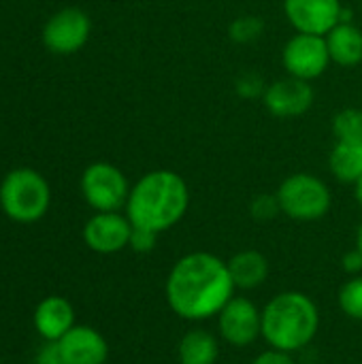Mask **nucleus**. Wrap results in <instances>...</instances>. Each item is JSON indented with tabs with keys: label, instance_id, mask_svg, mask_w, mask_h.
I'll return each instance as SVG.
<instances>
[{
	"label": "nucleus",
	"instance_id": "obj_1",
	"mask_svg": "<svg viewBox=\"0 0 362 364\" xmlns=\"http://www.w3.org/2000/svg\"><path fill=\"white\" fill-rule=\"evenodd\" d=\"M235 290L228 262L207 252H192L173 264L164 296L179 318L203 322L218 318L224 305L235 296Z\"/></svg>",
	"mask_w": 362,
	"mask_h": 364
},
{
	"label": "nucleus",
	"instance_id": "obj_2",
	"mask_svg": "<svg viewBox=\"0 0 362 364\" xmlns=\"http://www.w3.org/2000/svg\"><path fill=\"white\" fill-rule=\"evenodd\" d=\"M190 207V188L173 171L160 168L143 175L128 194L126 215L132 226L164 232L186 215Z\"/></svg>",
	"mask_w": 362,
	"mask_h": 364
},
{
	"label": "nucleus",
	"instance_id": "obj_3",
	"mask_svg": "<svg viewBox=\"0 0 362 364\" xmlns=\"http://www.w3.org/2000/svg\"><path fill=\"white\" fill-rule=\"evenodd\" d=\"M320 328L316 303L297 290L273 296L262 309V339L282 352L305 350Z\"/></svg>",
	"mask_w": 362,
	"mask_h": 364
},
{
	"label": "nucleus",
	"instance_id": "obj_4",
	"mask_svg": "<svg viewBox=\"0 0 362 364\" xmlns=\"http://www.w3.org/2000/svg\"><path fill=\"white\" fill-rule=\"evenodd\" d=\"M51 203L45 177L32 168H15L0 183V207L6 218L19 224L38 222Z\"/></svg>",
	"mask_w": 362,
	"mask_h": 364
},
{
	"label": "nucleus",
	"instance_id": "obj_5",
	"mask_svg": "<svg viewBox=\"0 0 362 364\" xmlns=\"http://www.w3.org/2000/svg\"><path fill=\"white\" fill-rule=\"evenodd\" d=\"M277 200L284 215L297 222H316L331 209V190L316 175L294 173L277 188Z\"/></svg>",
	"mask_w": 362,
	"mask_h": 364
},
{
	"label": "nucleus",
	"instance_id": "obj_6",
	"mask_svg": "<svg viewBox=\"0 0 362 364\" xmlns=\"http://www.w3.org/2000/svg\"><path fill=\"white\" fill-rule=\"evenodd\" d=\"M81 192L94 211H119L128 203L130 188L117 166L94 162L81 175Z\"/></svg>",
	"mask_w": 362,
	"mask_h": 364
},
{
	"label": "nucleus",
	"instance_id": "obj_7",
	"mask_svg": "<svg viewBox=\"0 0 362 364\" xmlns=\"http://www.w3.org/2000/svg\"><path fill=\"white\" fill-rule=\"evenodd\" d=\"M220 337L233 348H247L262 337V309L250 299L233 296L218 314Z\"/></svg>",
	"mask_w": 362,
	"mask_h": 364
},
{
	"label": "nucleus",
	"instance_id": "obj_8",
	"mask_svg": "<svg viewBox=\"0 0 362 364\" xmlns=\"http://www.w3.org/2000/svg\"><path fill=\"white\" fill-rule=\"evenodd\" d=\"M282 60L290 77H297L303 81H312L320 77L331 64L326 36L303 34V32L294 34L284 47Z\"/></svg>",
	"mask_w": 362,
	"mask_h": 364
},
{
	"label": "nucleus",
	"instance_id": "obj_9",
	"mask_svg": "<svg viewBox=\"0 0 362 364\" xmlns=\"http://www.w3.org/2000/svg\"><path fill=\"white\" fill-rule=\"evenodd\" d=\"M92 21L81 9H62L49 17L43 28V43L51 53L70 55L90 38Z\"/></svg>",
	"mask_w": 362,
	"mask_h": 364
},
{
	"label": "nucleus",
	"instance_id": "obj_10",
	"mask_svg": "<svg viewBox=\"0 0 362 364\" xmlns=\"http://www.w3.org/2000/svg\"><path fill=\"white\" fill-rule=\"evenodd\" d=\"M132 222L117 211H98L83 228L85 245L96 254H117L130 245Z\"/></svg>",
	"mask_w": 362,
	"mask_h": 364
},
{
	"label": "nucleus",
	"instance_id": "obj_11",
	"mask_svg": "<svg viewBox=\"0 0 362 364\" xmlns=\"http://www.w3.org/2000/svg\"><path fill=\"white\" fill-rule=\"evenodd\" d=\"M288 21L303 34L326 36L344 17L339 0H284Z\"/></svg>",
	"mask_w": 362,
	"mask_h": 364
},
{
	"label": "nucleus",
	"instance_id": "obj_12",
	"mask_svg": "<svg viewBox=\"0 0 362 364\" xmlns=\"http://www.w3.org/2000/svg\"><path fill=\"white\" fill-rule=\"evenodd\" d=\"M262 96H265V107L277 119L299 117L307 113L314 105V90L309 81L297 77H286L271 83Z\"/></svg>",
	"mask_w": 362,
	"mask_h": 364
},
{
	"label": "nucleus",
	"instance_id": "obj_13",
	"mask_svg": "<svg viewBox=\"0 0 362 364\" xmlns=\"http://www.w3.org/2000/svg\"><path fill=\"white\" fill-rule=\"evenodd\" d=\"M66 364H105L109 358L107 339L92 326H73L55 341Z\"/></svg>",
	"mask_w": 362,
	"mask_h": 364
},
{
	"label": "nucleus",
	"instance_id": "obj_14",
	"mask_svg": "<svg viewBox=\"0 0 362 364\" xmlns=\"http://www.w3.org/2000/svg\"><path fill=\"white\" fill-rule=\"evenodd\" d=\"M75 326V309L64 296H47L34 309V328L43 341H60Z\"/></svg>",
	"mask_w": 362,
	"mask_h": 364
},
{
	"label": "nucleus",
	"instance_id": "obj_15",
	"mask_svg": "<svg viewBox=\"0 0 362 364\" xmlns=\"http://www.w3.org/2000/svg\"><path fill=\"white\" fill-rule=\"evenodd\" d=\"M326 45L331 62L352 68L362 62V30L350 21H339L329 34Z\"/></svg>",
	"mask_w": 362,
	"mask_h": 364
},
{
	"label": "nucleus",
	"instance_id": "obj_16",
	"mask_svg": "<svg viewBox=\"0 0 362 364\" xmlns=\"http://www.w3.org/2000/svg\"><path fill=\"white\" fill-rule=\"evenodd\" d=\"M228 271L237 290H256L269 277V260L256 250H243L228 260Z\"/></svg>",
	"mask_w": 362,
	"mask_h": 364
},
{
	"label": "nucleus",
	"instance_id": "obj_17",
	"mask_svg": "<svg viewBox=\"0 0 362 364\" xmlns=\"http://www.w3.org/2000/svg\"><path fill=\"white\" fill-rule=\"evenodd\" d=\"M218 356H220V343L215 335H211L205 328L188 331L177 346L179 364H215Z\"/></svg>",
	"mask_w": 362,
	"mask_h": 364
},
{
	"label": "nucleus",
	"instance_id": "obj_18",
	"mask_svg": "<svg viewBox=\"0 0 362 364\" xmlns=\"http://www.w3.org/2000/svg\"><path fill=\"white\" fill-rule=\"evenodd\" d=\"M331 173L344 183H356L362 177V143L337 141L329 156Z\"/></svg>",
	"mask_w": 362,
	"mask_h": 364
},
{
	"label": "nucleus",
	"instance_id": "obj_19",
	"mask_svg": "<svg viewBox=\"0 0 362 364\" xmlns=\"http://www.w3.org/2000/svg\"><path fill=\"white\" fill-rule=\"evenodd\" d=\"M333 134L337 141L362 143V111L361 109H344L333 119Z\"/></svg>",
	"mask_w": 362,
	"mask_h": 364
},
{
	"label": "nucleus",
	"instance_id": "obj_20",
	"mask_svg": "<svg viewBox=\"0 0 362 364\" xmlns=\"http://www.w3.org/2000/svg\"><path fill=\"white\" fill-rule=\"evenodd\" d=\"M339 307L350 320L362 322V275H352L339 290Z\"/></svg>",
	"mask_w": 362,
	"mask_h": 364
},
{
	"label": "nucleus",
	"instance_id": "obj_21",
	"mask_svg": "<svg viewBox=\"0 0 362 364\" xmlns=\"http://www.w3.org/2000/svg\"><path fill=\"white\" fill-rule=\"evenodd\" d=\"M265 32V21L256 15H241L237 17L230 26H228V36L233 43L245 45V43H254L256 38H260Z\"/></svg>",
	"mask_w": 362,
	"mask_h": 364
},
{
	"label": "nucleus",
	"instance_id": "obj_22",
	"mask_svg": "<svg viewBox=\"0 0 362 364\" xmlns=\"http://www.w3.org/2000/svg\"><path fill=\"white\" fill-rule=\"evenodd\" d=\"M250 213L254 220L258 222H269L273 220L277 213H282L280 209V200H277V194H260L252 200L250 205Z\"/></svg>",
	"mask_w": 362,
	"mask_h": 364
},
{
	"label": "nucleus",
	"instance_id": "obj_23",
	"mask_svg": "<svg viewBox=\"0 0 362 364\" xmlns=\"http://www.w3.org/2000/svg\"><path fill=\"white\" fill-rule=\"evenodd\" d=\"M235 90H237V94L241 96V98H258L262 92H265V81H262V77L260 75H256V73H243L239 79H237V83H235Z\"/></svg>",
	"mask_w": 362,
	"mask_h": 364
},
{
	"label": "nucleus",
	"instance_id": "obj_24",
	"mask_svg": "<svg viewBox=\"0 0 362 364\" xmlns=\"http://www.w3.org/2000/svg\"><path fill=\"white\" fill-rule=\"evenodd\" d=\"M156 241H158V232L132 226V235H130V245L128 247L132 252H137V254H149L156 247Z\"/></svg>",
	"mask_w": 362,
	"mask_h": 364
},
{
	"label": "nucleus",
	"instance_id": "obj_25",
	"mask_svg": "<svg viewBox=\"0 0 362 364\" xmlns=\"http://www.w3.org/2000/svg\"><path fill=\"white\" fill-rule=\"evenodd\" d=\"M36 364H66L55 341H45V346L36 354Z\"/></svg>",
	"mask_w": 362,
	"mask_h": 364
},
{
	"label": "nucleus",
	"instance_id": "obj_26",
	"mask_svg": "<svg viewBox=\"0 0 362 364\" xmlns=\"http://www.w3.org/2000/svg\"><path fill=\"white\" fill-rule=\"evenodd\" d=\"M252 364H297V363H294V358H292V354H290V352H282V350L271 348V350H267V352L258 354Z\"/></svg>",
	"mask_w": 362,
	"mask_h": 364
},
{
	"label": "nucleus",
	"instance_id": "obj_27",
	"mask_svg": "<svg viewBox=\"0 0 362 364\" xmlns=\"http://www.w3.org/2000/svg\"><path fill=\"white\" fill-rule=\"evenodd\" d=\"M341 267H344V271L346 273H350V275H361L362 273V254L354 247V250H350L346 256H344V260H341Z\"/></svg>",
	"mask_w": 362,
	"mask_h": 364
},
{
	"label": "nucleus",
	"instance_id": "obj_28",
	"mask_svg": "<svg viewBox=\"0 0 362 364\" xmlns=\"http://www.w3.org/2000/svg\"><path fill=\"white\" fill-rule=\"evenodd\" d=\"M354 196H356V200H358V205L362 207V177L354 183Z\"/></svg>",
	"mask_w": 362,
	"mask_h": 364
},
{
	"label": "nucleus",
	"instance_id": "obj_29",
	"mask_svg": "<svg viewBox=\"0 0 362 364\" xmlns=\"http://www.w3.org/2000/svg\"><path fill=\"white\" fill-rule=\"evenodd\" d=\"M354 247L362 254V224L358 226V230H356V245H354Z\"/></svg>",
	"mask_w": 362,
	"mask_h": 364
}]
</instances>
